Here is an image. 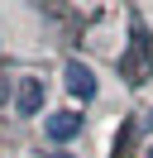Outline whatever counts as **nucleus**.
<instances>
[{
    "label": "nucleus",
    "mask_w": 153,
    "mask_h": 158,
    "mask_svg": "<svg viewBox=\"0 0 153 158\" xmlns=\"http://www.w3.org/2000/svg\"><path fill=\"white\" fill-rule=\"evenodd\" d=\"M129 34H134V48H129V58L120 62V72H124V81H148V72H153V58H148V29H143L139 19H129Z\"/></svg>",
    "instance_id": "1"
},
{
    "label": "nucleus",
    "mask_w": 153,
    "mask_h": 158,
    "mask_svg": "<svg viewBox=\"0 0 153 158\" xmlns=\"http://www.w3.org/2000/svg\"><path fill=\"white\" fill-rule=\"evenodd\" d=\"M62 81H67V91H72L76 101H91L96 91H101V81H96V72L86 67V62H67V67H62Z\"/></svg>",
    "instance_id": "2"
},
{
    "label": "nucleus",
    "mask_w": 153,
    "mask_h": 158,
    "mask_svg": "<svg viewBox=\"0 0 153 158\" xmlns=\"http://www.w3.org/2000/svg\"><path fill=\"white\" fill-rule=\"evenodd\" d=\"M43 134H48V144H67V139L81 134V115L76 110H57V115L43 120Z\"/></svg>",
    "instance_id": "3"
},
{
    "label": "nucleus",
    "mask_w": 153,
    "mask_h": 158,
    "mask_svg": "<svg viewBox=\"0 0 153 158\" xmlns=\"http://www.w3.org/2000/svg\"><path fill=\"white\" fill-rule=\"evenodd\" d=\"M38 110H43V81L24 77L14 86V115H38Z\"/></svg>",
    "instance_id": "4"
},
{
    "label": "nucleus",
    "mask_w": 153,
    "mask_h": 158,
    "mask_svg": "<svg viewBox=\"0 0 153 158\" xmlns=\"http://www.w3.org/2000/svg\"><path fill=\"white\" fill-rule=\"evenodd\" d=\"M57 158H67V153H57Z\"/></svg>",
    "instance_id": "5"
}]
</instances>
